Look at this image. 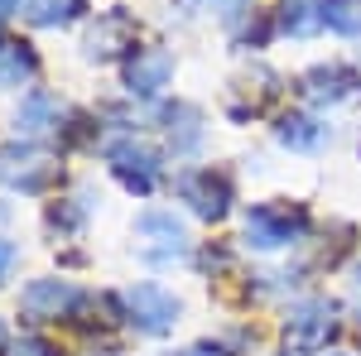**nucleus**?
I'll return each instance as SVG.
<instances>
[{
  "instance_id": "aec40b11",
  "label": "nucleus",
  "mask_w": 361,
  "mask_h": 356,
  "mask_svg": "<svg viewBox=\"0 0 361 356\" xmlns=\"http://www.w3.org/2000/svg\"><path fill=\"white\" fill-rule=\"evenodd\" d=\"M10 356H58L54 352V342H44V337H20V342H10Z\"/></svg>"
},
{
  "instance_id": "ddd939ff",
  "label": "nucleus",
  "mask_w": 361,
  "mask_h": 356,
  "mask_svg": "<svg viewBox=\"0 0 361 356\" xmlns=\"http://www.w3.org/2000/svg\"><path fill=\"white\" fill-rule=\"evenodd\" d=\"M275 145L289 154H318L333 145V130L313 116V111H284L275 121Z\"/></svg>"
},
{
  "instance_id": "f8f14e48",
  "label": "nucleus",
  "mask_w": 361,
  "mask_h": 356,
  "mask_svg": "<svg viewBox=\"0 0 361 356\" xmlns=\"http://www.w3.org/2000/svg\"><path fill=\"white\" fill-rule=\"evenodd\" d=\"M82 54L92 58V63L130 58L135 54V15H130V10H106V15H97V25L87 29V39H82Z\"/></svg>"
},
{
  "instance_id": "20e7f679",
  "label": "nucleus",
  "mask_w": 361,
  "mask_h": 356,
  "mask_svg": "<svg viewBox=\"0 0 361 356\" xmlns=\"http://www.w3.org/2000/svg\"><path fill=\"white\" fill-rule=\"evenodd\" d=\"M173 197L202 221H222L231 212V202H236V183H231V173L212 164H193L183 168L178 178H173Z\"/></svg>"
},
{
  "instance_id": "b1692460",
  "label": "nucleus",
  "mask_w": 361,
  "mask_h": 356,
  "mask_svg": "<svg viewBox=\"0 0 361 356\" xmlns=\"http://www.w3.org/2000/svg\"><path fill=\"white\" fill-rule=\"evenodd\" d=\"M5 342H10V337H5V323H0V347H5Z\"/></svg>"
},
{
  "instance_id": "dca6fc26",
  "label": "nucleus",
  "mask_w": 361,
  "mask_h": 356,
  "mask_svg": "<svg viewBox=\"0 0 361 356\" xmlns=\"http://www.w3.org/2000/svg\"><path fill=\"white\" fill-rule=\"evenodd\" d=\"M39 73V54L25 39H0V87H25Z\"/></svg>"
},
{
  "instance_id": "1a4fd4ad",
  "label": "nucleus",
  "mask_w": 361,
  "mask_h": 356,
  "mask_svg": "<svg viewBox=\"0 0 361 356\" xmlns=\"http://www.w3.org/2000/svg\"><path fill=\"white\" fill-rule=\"evenodd\" d=\"M279 78L275 68H265V63H255L250 73H241L236 82L222 92V111H226V121H236V125H246V121H255L265 106H275L279 102Z\"/></svg>"
},
{
  "instance_id": "423d86ee",
  "label": "nucleus",
  "mask_w": 361,
  "mask_h": 356,
  "mask_svg": "<svg viewBox=\"0 0 361 356\" xmlns=\"http://www.w3.org/2000/svg\"><path fill=\"white\" fill-rule=\"evenodd\" d=\"M106 164H111L116 183L126 192H135V197H149V192L164 183V159H159V149H149V145L135 140V135L111 140V145H106Z\"/></svg>"
},
{
  "instance_id": "4be33fe9",
  "label": "nucleus",
  "mask_w": 361,
  "mask_h": 356,
  "mask_svg": "<svg viewBox=\"0 0 361 356\" xmlns=\"http://www.w3.org/2000/svg\"><path fill=\"white\" fill-rule=\"evenodd\" d=\"M173 356H226V352H217V347H207V342H197V347H183V352H173Z\"/></svg>"
},
{
  "instance_id": "7ed1b4c3",
  "label": "nucleus",
  "mask_w": 361,
  "mask_h": 356,
  "mask_svg": "<svg viewBox=\"0 0 361 356\" xmlns=\"http://www.w3.org/2000/svg\"><path fill=\"white\" fill-rule=\"evenodd\" d=\"M135 255L149 270H169V265H183L188 260V231L183 221L164 212V207H149L135 217Z\"/></svg>"
},
{
  "instance_id": "f257e3e1",
  "label": "nucleus",
  "mask_w": 361,
  "mask_h": 356,
  "mask_svg": "<svg viewBox=\"0 0 361 356\" xmlns=\"http://www.w3.org/2000/svg\"><path fill=\"white\" fill-rule=\"evenodd\" d=\"M308 217L304 202H294V197H265V202H250L246 217H241V241L250 250H260V255H270V250H289V246H304Z\"/></svg>"
},
{
  "instance_id": "9b49d317",
  "label": "nucleus",
  "mask_w": 361,
  "mask_h": 356,
  "mask_svg": "<svg viewBox=\"0 0 361 356\" xmlns=\"http://www.w3.org/2000/svg\"><path fill=\"white\" fill-rule=\"evenodd\" d=\"M173 73H178L173 54L159 49V44H149V49H135V54L126 58L121 82H126V92H130L135 102H154V97H164V92H169Z\"/></svg>"
},
{
  "instance_id": "5701e85b",
  "label": "nucleus",
  "mask_w": 361,
  "mask_h": 356,
  "mask_svg": "<svg viewBox=\"0 0 361 356\" xmlns=\"http://www.w3.org/2000/svg\"><path fill=\"white\" fill-rule=\"evenodd\" d=\"M15 10H20V0H0V20H10Z\"/></svg>"
},
{
  "instance_id": "a211bd4d",
  "label": "nucleus",
  "mask_w": 361,
  "mask_h": 356,
  "mask_svg": "<svg viewBox=\"0 0 361 356\" xmlns=\"http://www.w3.org/2000/svg\"><path fill=\"white\" fill-rule=\"evenodd\" d=\"M279 29L289 39H313L323 29V0H279Z\"/></svg>"
},
{
  "instance_id": "6e6552de",
  "label": "nucleus",
  "mask_w": 361,
  "mask_h": 356,
  "mask_svg": "<svg viewBox=\"0 0 361 356\" xmlns=\"http://www.w3.org/2000/svg\"><path fill=\"white\" fill-rule=\"evenodd\" d=\"M299 97H304L308 106H318V111L347 106V102L361 97V68L342 63V58H333V63H313L304 78H299Z\"/></svg>"
},
{
  "instance_id": "393cba45",
  "label": "nucleus",
  "mask_w": 361,
  "mask_h": 356,
  "mask_svg": "<svg viewBox=\"0 0 361 356\" xmlns=\"http://www.w3.org/2000/svg\"><path fill=\"white\" fill-rule=\"evenodd\" d=\"M357 289H361V265H357Z\"/></svg>"
},
{
  "instance_id": "f03ea898",
  "label": "nucleus",
  "mask_w": 361,
  "mask_h": 356,
  "mask_svg": "<svg viewBox=\"0 0 361 356\" xmlns=\"http://www.w3.org/2000/svg\"><path fill=\"white\" fill-rule=\"evenodd\" d=\"M337 332H342L337 303L313 294V299L289 303L279 337H284V352H289V356H318V352H328V342H333Z\"/></svg>"
},
{
  "instance_id": "4468645a",
  "label": "nucleus",
  "mask_w": 361,
  "mask_h": 356,
  "mask_svg": "<svg viewBox=\"0 0 361 356\" xmlns=\"http://www.w3.org/2000/svg\"><path fill=\"white\" fill-rule=\"evenodd\" d=\"M159 121H164V140L169 149L178 154V159H188L202 149V140H207V125H202V111L193 102H173V106H159Z\"/></svg>"
},
{
  "instance_id": "2eb2a0df",
  "label": "nucleus",
  "mask_w": 361,
  "mask_h": 356,
  "mask_svg": "<svg viewBox=\"0 0 361 356\" xmlns=\"http://www.w3.org/2000/svg\"><path fill=\"white\" fill-rule=\"evenodd\" d=\"M63 116H68L63 97L34 87V92L20 97V106H15V130H20V135H54V130H63V125H58Z\"/></svg>"
},
{
  "instance_id": "6ab92c4d",
  "label": "nucleus",
  "mask_w": 361,
  "mask_h": 356,
  "mask_svg": "<svg viewBox=\"0 0 361 356\" xmlns=\"http://www.w3.org/2000/svg\"><path fill=\"white\" fill-rule=\"evenodd\" d=\"M323 29L342 39H361V0H323Z\"/></svg>"
},
{
  "instance_id": "0eeeda50",
  "label": "nucleus",
  "mask_w": 361,
  "mask_h": 356,
  "mask_svg": "<svg viewBox=\"0 0 361 356\" xmlns=\"http://www.w3.org/2000/svg\"><path fill=\"white\" fill-rule=\"evenodd\" d=\"M0 183L15 192H49L58 183V159L34 140H10L0 145Z\"/></svg>"
},
{
  "instance_id": "412c9836",
  "label": "nucleus",
  "mask_w": 361,
  "mask_h": 356,
  "mask_svg": "<svg viewBox=\"0 0 361 356\" xmlns=\"http://www.w3.org/2000/svg\"><path fill=\"white\" fill-rule=\"evenodd\" d=\"M15 260H20V250H15L10 241H5V236H0V284L10 279V270H15Z\"/></svg>"
},
{
  "instance_id": "a878e982",
  "label": "nucleus",
  "mask_w": 361,
  "mask_h": 356,
  "mask_svg": "<svg viewBox=\"0 0 361 356\" xmlns=\"http://www.w3.org/2000/svg\"><path fill=\"white\" fill-rule=\"evenodd\" d=\"M333 356H347V352H333Z\"/></svg>"
},
{
  "instance_id": "f3484780",
  "label": "nucleus",
  "mask_w": 361,
  "mask_h": 356,
  "mask_svg": "<svg viewBox=\"0 0 361 356\" xmlns=\"http://www.w3.org/2000/svg\"><path fill=\"white\" fill-rule=\"evenodd\" d=\"M87 15V0H25V20L34 29H68Z\"/></svg>"
},
{
  "instance_id": "9d476101",
  "label": "nucleus",
  "mask_w": 361,
  "mask_h": 356,
  "mask_svg": "<svg viewBox=\"0 0 361 356\" xmlns=\"http://www.w3.org/2000/svg\"><path fill=\"white\" fill-rule=\"evenodd\" d=\"M78 303H82V289L73 279H54V274L29 279L20 289V318L25 323H63V318L78 313Z\"/></svg>"
},
{
  "instance_id": "39448f33",
  "label": "nucleus",
  "mask_w": 361,
  "mask_h": 356,
  "mask_svg": "<svg viewBox=\"0 0 361 356\" xmlns=\"http://www.w3.org/2000/svg\"><path fill=\"white\" fill-rule=\"evenodd\" d=\"M121 303H126L121 318H126L135 332H145V337H164V332H173V328H178V318H183L178 294L164 289V284H154V279L130 284V289L121 294Z\"/></svg>"
}]
</instances>
